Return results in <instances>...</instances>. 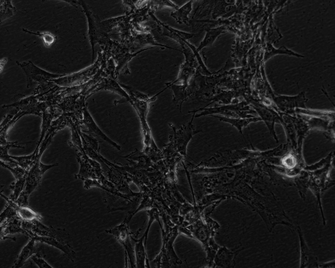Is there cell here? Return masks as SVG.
<instances>
[{
  "label": "cell",
  "mask_w": 335,
  "mask_h": 268,
  "mask_svg": "<svg viewBox=\"0 0 335 268\" xmlns=\"http://www.w3.org/2000/svg\"><path fill=\"white\" fill-rule=\"evenodd\" d=\"M29 195L25 193L24 191L22 192L17 199L14 201L18 205L22 206H28V199Z\"/></svg>",
  "instance_id": "obj_40"
},
{
  "label": "cell",
  "mask_w": 335,
  "mask_h": 268,
  "mask_svg": "<svg viewBox=\"0 0 335 268\" xmlns=\"http://www.w3.org/2000/svg\"><path fill=\"white\" fill-rule=\"evenodd\" d=\"M30 238L14 262L12 268L22 267L26 261L34 254H44L43 243L37 241L34 236Z\"/></svg>",
  "instance_id": "obj_15"
},
{
  "label": "cell",
  "mask_w": 335,
  "mask_h": 268,
  "mask_svg": "<svg viewBox=\"0 0 335 268\" xmlns=\"http://www.w3.org/2000/svg\"><path fill=\"white\" fill-rule=\"evenodd\" d=\"M37 157L38 155L34 152L26 156H15L10 155V158L14 160L17 165L27 170H29L35 164L38 159Z\"/></svg>",
  "instance_id": "obj_28"
},
{
  "label": "cell",
  "mask_w": 335,
  "mask_h": 268,
  "mask_svg": "<svg viewBox=\"0 0 335 268\" xmlns=\"http://www.w3.org/2000/svg\"><path fill=\"white\" fill-rule=\"evenodd\" d=\"M120 85L121 86V87L127 93V94L129 95L130 98H132L136 99L137 100H145V101H154L156 98V96L162 93L163 91L165 90V89H163L162 91L158 93V94H156L155 96L149 98V95L146 94H144L142 92H141L139 91L134 90L131 87H129L128 86H127L122 83H119Z\"/></svg>",
  "instance_id": "obj_29"
},
{
  "label": "cell",
  "mask_w": 335,
  "mask_h": 268,
  "mask_svg": "<svg viewBox=\"0 0 335 268\" xmlns=\"http://www.w3.org/2000/svg\"><path fill=\"white\" fill-rule=\"evenodd\" d=\"M31 259L39 268H52L42 257V255L41 254H36L33 255Z\"/></svg>",
  "instance_id": "obj_38"
},
{
  "label": "cell",
  "mask_w": 335,
  "mask_h": 268,
  "mask_svg": "<svg viewBox=\"0 0 335 268\" xmlns=\"http://www.w3.org/2000/svg\"><path fill=\"white\" fill-rule=\"evenodd\" d=\"M61 113L60 111L57 110V109L51 106L50 110H48L47 112L45 111L42 113V122L41 124V132L38 142L36 148L34 151V153L38 155L39 148L40 145L44 139L48 129L50 128L54 118H57L59 117V115Z\"/></svg>",
  "instance_id": "obj_22"
},
{
  "label": "cell",
  "mask_w": 335,
  "mask_h": 268,
  "mask_svg": "<svg viewBox=\"0 0 335 268\" xmlns=\"http://www.w3.org/2000/svg\"><path fill=\"white\" fill-rule=\"evenodd\" d=\"M78 2L81 5L88 19L89 25L88 34L92 47L93 60L95 45L99 43H104L107 46L111 41V39L109 37L108 34L103 31L101 22H99L97 20L95 16L91 12L88 5L83 1H79Z\"/></svg>",
  "instance_id": "obj_8"
},
{
  "label": "cell",
  "mask_w": 335,
  "mask_h": 268,
  "mask_svg": "<svg viewBox=\"0 0 335 268\" xmlns=\"http://www.w3.org/2000/svg\"><path fill=\"white\" fill-rule=\"evenodd\" d=\"M242 248L232 250L226 246H220L213 259L212 268H233L235 265V259Z\"/></svg>",
  "instance_id": "obj_14"
},
{
  "label": "cell",
  "mask_w": 335,
  "mask_h": 268,
  "mask_svg": "<svg viewBox=\"0 0 335 268\" xmlns=\"http://www.w3.org/2000/svg\"><path fill=\"white\" fill-rule=\"evenodd\" d=\"M82 144H85L96 152L100 153V147L98 140L94 137L82 132H80Z\"/></svg>",
  "instance_id": "obj_34"
},
{
  "label": "cell",
  "mask_w": 335,
  "mask_h": 268,
  "mask_svg": "<svg viewBox=\"0 0 335 268\" xmlns=\"http://www.w3.org/2000/svg\"><path fill=\"white\" fill-rule=\"evenodd\" d=\"M26 176L17 179L15 182H12L10 184L9 188L13 191L12 194L9 197L10 199L15 201L24 190L25 186Z\"/></svg>",
  "instance_id": "obj_31"
},
{
  "label": "cell",
  "mask_w": 335,
  "mask_h": 268,
  "mask_svg": "<svg viewBox=\"0 0 335 268\" xmlns=\"http://www.w3.org/2000/svg\"><path fill=\"white\" fill-rule=\"evenodd\" d=\"M192 1H188L182 7L172 12L171 13V16L180 24L188 25L189 18L188 16L192 10Z\"/></svg>",
  "instance_id": "obj_26"
},
{
  "label": "cell",
  "mask_w": 335,
  "mask_h": 268,
  "mask_svg": "<svg viewBox=\"0 0 335 268\" xmlns=\"http://www.w3.org/2000/svg\"><path fill=\"white\" fill-rule=\"evenodd\" d=\"M0 196L4 199L7 203L11 205L15 209L18 216L22 220L32 221L35 219L41 220L42 216L28 206H22L18 205L14 201L6 197L0 193Z\"/></svg>",
  "instance_id": "obj_25"
},
{
  "label": "cell",
  "mask_w": 335,
  "mask_h": 268,
  "mask_svg": "<svg viewBox=\"0 0 335 268\" xmlns=\"http://www.w3.org/2000/svg\"><path fill=\"white\" fill-rule=\"evenodd\" d=\"M149 15L156 23L158 32L162 35L168 36L184 46L187 44L186 39L193 36L194 34L180 31L169 27L159 21L153 15V12L149 11Z\"/></svg>",
  "instance_id": "obj_16"
},
{
  "label": "cell",
  "mask_w": 335,
  "mask_h": 268,
  "mask_svg": "<svg viewBox=\"0 0 335 268\" xmlns=\"http://www.w3.org/2000/svg\"><path fill=\"white\" fill-rule=\"evenodd\" d=\"M83 115V117L82 120L81 121V124L84 125L87 129L81 130L82 132L89 134L95 138H100L116 148L118 150H120V146L107 136L98 126L88 112L87 105L84 108Z\"/></svg>",
  "instance_id": "obj_13"
},
{
  "label": "cell",
  "mask_w": 335,
  "mask_h": 268,
  "mask_svg": "<svg viewBox=\"0 0 335 268\" xmlns=\"http://www.w3.org/2000/svg\"><path fill=\"white\" fill-rule=\"evenodd\" d=\"M23 30L24 31L27 32V33L34 34L37 35H39V36H40L42 38V39H43V41H44V43H45V44L46 46H49L50 45H51L53 43V42L54 41V36L50 33H33L32 32H30V31H28L27 30L23 29Z\"/></svg>",
  "instance_id": "obj_39"
},
{
  "label": "cell",
  "mask_w": 335,
  "mask_h": 268,
  "mask_svg": "<svg viewBox=\"0 0 335 268\" xmlns=\"http://www.w3.org/2000/svg\"><path fill=\"white\" fill-rule=\"evenodd\" d=\"M100 158L105 164V166L108 169L107 179L114 185L117 190L122 194L133 197L142 196V192L135 193L130 189L129 184L132 182V180L130 174L124 169L123 165L120 166L111 163L102 155Z\"/></svg>",
  "instance_id": "obj_3"
},
{
  "label": "cell",
  "mask_w": 335,
  "mask_h": 268,
  "mask_svg": "<svg viewBox=\"0 0 335 268\" xmlns=\"http://www.w3.org/2000/svg\"><path fill=\"white\" fill-rule=\"evenodd\" d=\"M335 260L323 263L322 264H319L318 268H335Z\"/></svg>",
  "instance_id": "obj_41"
},
{
  "label": "cell",
  "mask_w": 335,
  "mask_h": 268,
  "mask_svg": "<svg viewBox=\"0 0 335 268\" xmlns=\"http://www.w3.org/2000/svg\"><path fill=\"white\" fill-rule=\"evenodd\" d=\"M223 30V28L221 27L208 31L204 40L202 41L198 48L197 49V51H199L205 46L212 44L213 42L215 40V38L217 37V36L221 34Z\"/></svg>",
  "instance_id": "obj_32"
},
{
  "label": "cell",
  "mask_w": 335,
  "mask_h": 268,
  "mask_svg": "<svg viewBox=\"0 0 335 268\" xmlns=\"http://www.w3.org/2000/svg\"><path fill=\"white\" fill-rule=\"evenodd\" d=\"M37 241L53 246L61 250L73 262L75 258V253L72 247L68 243L62 242L54 238L46 236H34Z\"/></svg>",
  "instance_id": "obj_24"
},
{
  "label": "cell",
  "mask_w": 335,
  "mask_h": 268,
  "mask_svg": "<svg viewBox=\"0 0 335 268\" xmlns=\"http://www.w3.org/2000/svg\"><path fill=\"white\" fill-rule=\"evenodd\" d=\"M100 90H108L115 93L124 98L129 103L131 99L127 93L121 87L116 79L113 76L109 75L102 77L95 85L90 88L85 94L86 98L92 94Z\"/></svg>",
  "instance_id": "obj_12"
},
{
  "label": "cell",
  "mask_w": 335,
  "mask_h": 268,
  "mask_svg": "<svg viewBox=\"0 0 335 268\" xmlns=\"http://www.w3.org/2000/svg\"><path fill=\"white\" fill-rule=\"evenodd\" d=\"M297 230L299 235L300 247V267L318 268L319 263L317 258L307 246L300 228L298 227Z\"/></svg>",
  "instance_id": "obj_17"
},
{
  "label": "cell",
  "mask_w": 335,
  "mask_h": 268,
  "mask_svg": "<svg viewBox=\"0 0 335 268\" xmlns=\"http://www.w3.org/2000/svg\"><path fill=\"white\" fill-rule=\"evenodd\" d=\"M162 236V246L159 254L152 262L156 267H170L172 265H181L182 261L177 256L173 244L179 234L178 226H165L161 229Z\"/></svg>",
  "instance_id": "obj_2"
},
{
  "label": "cell",
  "mask_w": 335,
  "mask_h": 268,
  "mask_svg": "<svg viewBox=\"0 0 335 268\" xmlns=\"http://www.w3.org/2000/svg\"><path fill=\"white\" fill-rule=\"evenodd\" d=\"M129 222L125 217L120 224L107 230L105 232L113 235L115 238L124 247L125 253L126 263H127V256L128 257L131 265V267H136L135 263V254L134 248L132 246L131 238L133 234L129 228Z\"/></svg>",
  "instance_id": "obj_7"
},
{
  "label": "cell",
  "mask_w": 335,
  "mask_h": 268,
  "mask_svg": "<svg viewBox=\"0 0 335 268\" xmlns=\"http://www.w3.org/2000/svg\"><path fill=\"white\" fill-rule=\"evenodd\" d=\"M22 220L19 217H16L0 224V238L2 240L10 239L15 241V238L9 237L7 235L18 234H22L28 236V233L22 228Z\"/></svg>",
  "instance_id": "obj_18"
},
{
  "label": "cell",
  "mask_w": 335,
  "mask_h": 268,
  "mask_svg": "<svg viewBox=\"0 0 335 268\" xmlns=\"http://www.w3.org/2000/svg\"><path fill=\"white\" fill-rule=\"evenodd\" d=\"M21 144L17 143L16 142H8V143L0 146V161L6 162L9 165H17L16 162L10 158V155L8 154V150L11 147L23 148L20 146Z\"/></svg>",
  "instance_id": "obj_30"
},
{
  "label": "cell",
  "mask_w": 335,
  "mask_h": 268,
  "mask_svg": "<svg viewBox=\"0 0 335 268\" xmlns=\"http://www.w3.org/2000/svg\"><path fill=\"white\" fill-rule=\"evenodd\" d=\"M148 4L152 12H153L156 9L163 7H172L175 8L176 10L179 8V7L177 5L172 1L169 0L149 1Z\"/></svg>",
  "instance_id": "obj_36"
},
{
  "label": "cell",
  "mask_w": 335,
  "mask_h": 268,
  "mask_svg": "<svg viewBox=\"0 0 335 268\" xmlns=\"http://www.w3.org/2000/svg\"><path fill=\"white\" fill-rule=\"evenodd\" d=\"M267 50L266 51V53L265 55V60H267L270 57H271L272 56H273L274 54H286L288 55H291L293 56H296L298 57H301V56H300L298 55V54H296L293 51L287 49L285 48V47H281L280 48L278 49H274L273 47H272L271 45L269 44H268L267 46Z\"/></svg>",
  "instance_id": "obj_35"
},
{
  "label": "cell",
  "mask_w": 335,
  "mask_h": 268,
  "mask_svg": "<svg viewBox=\"0 0 335 268\" xmlns=\"http://www.w3.org/2000/svg\"><path fill=\"white\" fill-rule=\"evenodd\" d=\"M149 104V103L147 101L138 100L134 103L133 107L140 121L144 147H155L157 146L153 140L150 129L147 121Z\"/></svg>",
  "instance_id": "obj_11"
},
{
  "label": "cell",
  "mask_w": 335,
  "mask_h": 268,
  "mask_svg": "<svg viewBox=\"0 0 335 268\" xmlns=\"http://www.w3.org/2000/svg\"><path fill=\"white\" fill-rule=\"evenodd\" d=\"M215 208H211L194 223L185 227L188 232L189 237L200 242L206 254V263L207 267L212 268L215 254L220 247L215 241L214 236L220 228L219 224L210 217V214Z\"/></svg>",
  "instance_id": "obj_1"
},
{
  "label": "cell",
  "mask_w": 335,
  "mask_h": 268,
  "mask_svg": "<svg viewBox=\"0 0 335 268\" xmlns=\"http://www.w3.org/2000/svg\"><path fill=\"white\" fill-rule=\"evenodd\" d=\"M274 100L282 110L291 109L295 107L305 108V99L303 93L295 97L278 96Z\"/></svg>",
  "instance_id": "obj_20"
},
{
  "label": "cell",
  "mask_w": 335,
  "mask_h": 268,
  "mask_svg": "<svg viewBox=\"0 0 335 268\" xmlns=\"http://www.w3.org/2000/svg\"><path fill=\"white\" fill-rule=\"evenodd\" d=\"M130 162L132 167L140 169H147L153 166L154 163L143 151L136 149L132 153L122 157Z\"/></svg>",
  "instance_id": "obj_21"
},
{
  "label": "cell",
  "mask_w": 335,
  "mask_h": 268,
  "mask_svg": "<svg viewBox=\"0 0 335 268\" xmlns=\"http://www.w3.org/2000/svg\"><path fill=\"white\" fill-rule=\"evenodd\" d=\"M23 228L30 238L34 236H46L54 238L62 242L68 243L69 234L65 229H55L43 224L40 220L35 219L25 221Z\"/></svg>",
  "instance_id": "obj_6"
},
{
  "label": "cell",
  "mask_w": 335,
  "mask_h": 268,
  "mask_svg": "<svg viewBox=\"0 0 335 268\" xmlns=\"http://www.w3.org/2000/svg\"><path fill=\"white\" fill-rule=\"evenodd\" d=\"M0 164L2 167L7 168L11 171L16 180L23 178L27 175L28 170L25 169L18 165L12 167L11 166L2 161H0Z\"/></svg>",
  "instance_id": "obj_33"
},
{
  "label": "cell",
  "mask_w": 335,
  "mask_h": 268,
  "mask_svg": "<svg viewBox=\"0 0 335 268\" xmlns=\"http://www.w3.org/2000/svg\"><path fill=\"white\" fill-rule=\"evenodd\" d=\"M211 116L218 118L220 121L227 122L237 128L239 132L241 134L242 129L244 127L247 126L252 122H256L261 120L258 118L241 119L239 118H229L226 117H221L212 115Z\"/></svg>",
  "instance_id": "obj_27"
},
{
  "label": "cell",
  "mask_w": 335,
  "mask_h": 268,
  "mask_svg": "<svg viewBox=\"0 0 335 268\" xmlns=\"http://www.w3.org/2000/svg\"><path fill=\"white\" fill-rule=\"evenodd\" d=\"M131 238L135 241L134 250L136 267H150L146 252V247L144 242L145 236L143 235L139 239H136L131 236Z\"/></svg>",
  "instance_id": "obj_23"
},
{
  "label": "cell",
  "mask_w": 335,
  "mask_h": 268,
  "mask_svg": "<svg viewBox=\"0 0 335 268\" xmlns=\"http://www.w3.org/2000/svg\"><path fill=\"white\" fill-rule=\"evenodd\" d=\"M76 160L79 165V172L74 175L75 177L82 180L88 179H97L93 167L89 163L85 152L77 151Z\"/></svg>",
  "instance_id": "obj_19"
},
{
  "label": "cell",
  "mask_w": 335,
  "mask_h": 268,
  "mask_svg": "<svg viewBox=\"0 0 335 268\" xmlns=\"http://www.w3.org/2000/svg\"><path fill=\"white\" fill-rule=\"evenodd\" d=\"M193 113L191 120L183 125L178 130L173 124H169L172 131L169 134L168 143L171 144L176 151L184 158L186 155V147L189 141L195 134L201 132V130L195 128L192 124L196 112Z\"/></svg>",
  "instance_id": "obj_5"
},
{
  "label": "cell",
  "mask_w": 335,
  "mask_h": 268,
  "mask_svg": "<svg viewBox=\"0 0 335 268\" xmlns=\"http://www.w3.org/2000/svg\"><path fill=\"white\" fill-rule=\"evenodd\" d=\"M18 217L14 208L7 202L5 208L0 215V224L3 222Z\"/></svg>",
  "instance_id": "obj_37"
},
{
  "label": "cell",
  "mask_w": 335,
  "mask_h": 268,
  "mask_svg": "<svg viewBox=\"0 0 335 268\" xmlns=\"http://www.w3.org/2000/svg\"><path fill=\"white\" fill-rule=\"evenodd\" d=\"M122 44L125 46L133 54L140 51L139 50L143 47L150 45L159 46L178 50L177 49L157 43L155 40L153 36L149 32L139 33L134 30L132 32L131 36L126 42Z\"/></svg>",
  "instance_id": "obj_10"
},
{
  "label": "cell",
  "mask_w": 335,
  "mask_h": 268,
  "mask_svg": "<svg viewBox=\"0 0 335 268\" xmlns=\"http://www.w3.org/2000/svg\"><path fill=\"white\" fill-rule=\"evenodd\" d=\"M106 47H107L106 48L107 51L111 55L115 64L116 79L120 72L124 74H130V72L128 67L129 62L140 53L150 49V48H145L133 54L120 42L112 40Z\"/></svg>",
  "instance_id": "obj_4"
},
{
  "label": "cell",
  "mask_w": 335,
  "mask_h": 268,
  "mask_svg": "<svg viewBox=\"0 0 335 268\" xmlns=\"http://www.w3.org/2000/svg\"><path fill=\"white\" fill-rule=\"evenodd\" d=\"M40 160L37 159L28 171L23 191L29 196L40 184L44 173L49 169L58 165V163L45 165Z\"/></svg>",
  "instance_id": "obj_9"
}]
</instances>
